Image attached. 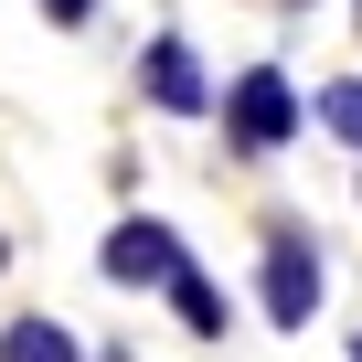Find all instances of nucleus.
Wrapping results in <instances>:
<instances>
[{"mask_svg": "<svg viewBox=\"0 0 362 362\" xmlns=\"http://www.w3.org/2000/svg\"><path fill=\"white\" fill-rule=\"evenodd\" d=\"M330 298V245L309 235V214H267L256 224V309L267 330H309Z\"/></svg>", "mask_w": 362, "mask_h": 362, "instance_id": "obj_1", "label": "nucleus"}, {"mask_svg": "<svg viewBox=\"0 0 362 362\" xmlns=\"http://www.w3.org/2000/svg\"><path fill=\"white\" fill-rule=\"evenodd\" d=\"M214 117H224V149H235V160H277V149L309 128V96H298L288 64H245V75L214 96Z\"/></svg>", "mask_w": 362, "mask_h": 362, "instance_id": "obj_2", "label": "nucleus"}, {"mask_svg": "<svg viewBox=\"0 0 362 362\" xmlns=\"http://www.w3.org/2000/svg\"><path fill=\"white\" fill-rule=\"evenodd\" d=\"M181 267H192V245H181V224H160V214H117L96 235V277L128 288V298H170Z\"/></svg>", "mask_w": 362, "mask_h": 362, "instance_id": "obj_3", "label": "nucleus"}, {"mask_svg": "<svg viewBox=\"0 0 362 362\" xmlns=\"http://www.w3.org/2000/svg\"><path fill=\"white\" fill-rule=\"evenodd\" d=\"M139 96H149L160 117H214V75H203L192 33H149V43H139Z\"/></svg>", "mask_w": 362, "mask_h": 362, "instance_id": "obj_4", "label": "nucleus"}, {"mask_svg": "<svg viewBox=\"0 0 362 362\" xmlns=\"http://www.w3.org/2000/svg\"><path fill=\"white\" fill-rule=\"evenodd\" d=\"M170 320H181V330H192L203 351H214V341L235 330V298L214 288V267H203V256H192V267H181V277H170Z\"/></svg>", "mask_w": 362, "mask_h": 362, "instance_id": "obj_5", "label": "nucleus"}, {"mask_svg": "<svg viewBox=\"0 0 362 362\" xmlns=\"http://www.w3.org/2000/svg\"><path fill=\"white\" fill-rule=\"evenodd\" d=\"M0 362H96L54 309H22V320H0Z\"/></svg>", "mask_w": 362, "mask_h": 362, "instance_id": "obj_6", "label": "nucleus"}, {"mask_svg": "<svg viewBox=\"0 0 362 362\" xmlns=\"http://www.w3.org/2000/svg\"><path fill=\"white\" fill-rule=\"evenodd\" d=\"M309 128L362 160V75H320V86H309Z\"/></svg>", "mask_w": 362, "mask_h": 362, "instance_id": "obj_7", "label": "nucleus"}, {"mask_svg": "<svg viewBox=\"0 0 362 362\" xmlns=\"http://www.w3.org/2000/svg\"><path fill=\"white\" fill-rule=\"evenodd\" d=\"M43 22H54V33H86V22H96V0H43Z\"/></svg>", "mask_w": 362, "mask_h": 362, "instance_id": "obj_8", "label": "nucleus"}, {"mask_svg": "<svg viewBox=\"0 0 362 362\" xmlns=\"http://www.w3.org/2000/svg\"><path fill=\"white\" fill-rule=\"evenodd\" d=\"M277 11H288V22H298V11H320V0H277Z\"/></svg>", "mask_w": 362, "mask_h": 362, "instance_id": "obj_9", "label": "nucleus"}, {"mask_svg": "<svg viewBox=\"0 0 362 362\" xmlns=\"http://www.w3.org/2000/svg\"><path fill=\"white\" fill-rule=\"evenodd\" d=\"M96 362H128V351H96Z\"/></svg>", "mask_w": 362, "mask_h": 362, "instance_id": "obj_10", "label": "nucleus"}, {"mask_svg": "<svg viewBox=\"0 0 362 362\" xmlns=\"http://www.w3.org/2000/svg\"><path fill=\"white\" fill-rule=\"evenodd\" d=\"M351 362H362V330H351Z\"/></svg>", "mask_w": 362, "mask_h": 362, "instance_id": "obj_11", "label": "nucleus"}, {"mask_svg": "<svg viewBox=\"0 0 362 362\" xmlns=\"http://www.w3.org/2000/svg\"><path fill=\"white\" fill-rule=\"evenodd\" d=\"M351 22H362V0H351Z\"/></svg>", "mask_w": 362, "mask_h": 362, "instance_id": "obj_12", "label": "nucleus"}]
</instances>
